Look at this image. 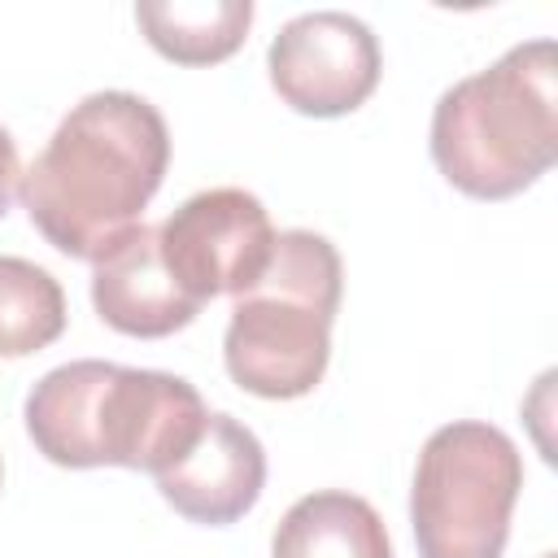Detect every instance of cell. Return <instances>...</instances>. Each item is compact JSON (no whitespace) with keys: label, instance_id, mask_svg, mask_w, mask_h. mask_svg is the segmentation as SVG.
I'll return each instance as SVG.
<instances>
[{"label":"cell","instance_id":"12","mask_svg":"<svg viewBox=\"0 0 558 558\" xmlns=\"http://www.w3.org/2000/svg\"><path fill=\"white\" fill-rule=\"evenodd\" d=\"M61 331H65L61 283L26 257H0V357L39 353Z\"/></svg>","mask_w":558,"mask_h":558},{"label":"cell","instance_id":"6","mask_svg":"<svg viewBox=\"0 0 558 558\" xmlns=\"http://www.w3.org/2000/svg\"><path fill=\"white\" fill-rule=\"evenodd\" d=\"M275 227L266 205L244 187H209L187 196L161 227L157 248L170 279L205 305L209 296H244L275 248Z\"/></svg>","mask_w":558,"mask_h":558},{"label":"cell","instance_id":"9","mask_svg":"<svg viewBox=\"0 0 558 558\" xmlns=\"http://www.w3.org/2000/svg\"><path fill=\"white\" fill-rule=\"evenodd\" d=\"M92 266V305L100 323L122 336L161 340L201 314V305L170 279L157 248V227H131Z\"/></svg>","mask_w":558,"mask_h":558},{"label":"cell","instance_id":"8","mask_svg":"<svg viewBox=\"0 0 558 558\" xmlns=\"http://www.w3.org/2000/svg\"><path fill=\"white\" fill-rule=\"evenodd\" d=\"M266 484V449L262 440L235 423L231 414H209L196 445L157 471L161 497L192 523H235L248 514Z\"/></svg>","mask_w":558,"mask_h":558},{"label":"cell","instance_id":"7","mask_svg":"<svg viewBox=\"0 0 558 558\" xmlns=\"http://www.w3.org/2000/svg\"><path fill=\"white\" fill-rule=\"evenodd\" d=\"M270 87L310 118L353 113L379 83V44L371 26L340 9L292 17L266 52Z\"/></svg>","mask_w":558,"mask_h":558},{"label":"cell","instance_id":"2","mask_svg":"<svg viewBox=\"0 0 558 558\" xmlns=\"http://www.w3.org/2000/svg\"><path fill=\"white\" fill-rule=\"evenodd\" d=\"M209 410L183 375L113 366V362H65L26 392V432L35 449L57 466H131L166 471L179 462Z\"/></svg>","mask_w":558,"mask_h":558},{"label":"cell","instance_id":"5","mask_svg":"<svg viewBox=\"0 0 558 558\" xmlns=\"http://www.w3.org/2000/svg\"><path fill=\"white\" fill-rule=\"evenodd\" d=\"M519 488L523 458L501 427L475 418L436 427L410 488L418 558H501Z\"/></svg>","mask_w":558,"mask_h":558},{"label":"cell","instance_id":"1","mask_svg":"<svg viewBox=\"0 0 558 558\" xmlns=\"http://www.w3.org/2000/svg\"><path fill=\"white\" fill-rule=\"evenodd\" d=\"M166 166V118L135 92H92L61 118L31 170H22L17 196L57 253L96 262L135 227Z\"/></svg>","mask_w":558,"mask_h":558},{"label":"cell","instance_id":"11","mask_svg":"<svg viewBox=\"0 0 558 558\" xmlns=\"http://www.w3.org/2000/svg\"><path fill=\"white\" fill-rule=\"evenodd\" d=\"M135 22L166 61L214 65L244 44L253 26V4L248 0H140Z\"/></svg>","mask_w":558,"mask_h":558},{"label":"cell","instance_id":"4","mask_svg":"<svg viewBox=\"0 0 558 558\" xmlns=\"http://www.w3.org/2000/svg\"><path fill=\"white\" fill-rule=\"evenodd\" d=\"M340 283V253L327 235L279 231L262 279L231 305L222 336L227 375L266 401L314 392L331 357Z\"/></svg>","mask_w":558,"mask_h":558},{"label":"cell","instance_id":"14","mask_svg":"<svg viewBox=\"0 0 558 558\" xmlns=\"http://www.w3.org/2000/svg\"><path fill=\"white\" fill-rule=\"evenodd\" d=\"M545 558H554V554H545Z\"/></svg>","mask_w":558,"mask_h":558},{"label":"cell","instance_id":"10","mask_svg":"<svg viewBox=\"0 0 558 558\" xmlns=\"http://www.w3.org/2000/svg\"><path fill=\"white\" fill-rule=\"evenodd\" d=\"M270 558H392L388 527L357 493L323 488L288 506Z\"/></svg>","mask_w":558,"mask_h":558},{"label":"cell","instance_id":"13","mask_svg":"<svg viewBox=\"0 0 558 558\" xmlns=\"http://www.w3.org/2000/svg\"><path fill=\"white\" fill-rule=\"evenodd\" d=\"M17 183H22V166H17V144H13V135H9L4 126H0V218L9 214V201H13Z\"/></svg>","mask_w":558,"mask_h":558},{"label":"cell","instance_id":"3","mask_svg":"<svg viewBox=\"0 0 558 558\" xmlns=\"http://www.w3.org/2000/svg\"><path fill=\"white\" fill-rule=\"evenodd\" d=\"M432 161L475 201H506L558 161L554 44H514L432 109Z\"/></svg>","mask_w":558,"mask_h":558}]
</instances>
